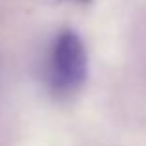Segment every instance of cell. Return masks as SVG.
Returning a JSON list of instances; mask_svg holds the SVG:
<instances>
[{"label": "cell", "mask_w": 146, "mask_h": 146, "mask_svg": "<svg viewBox=\"0 0 146 146\" xmlns=\"http://www.w3.org/2000/svg\"><path fill=\"white\" fill-rule=\"evenodd\" d=\"M89 59L82 37L74 30H61L50 46L46 82L57 96L74 94L87 80Z\"/></svg>", "instance_id": "cell-1"}, {"label": "cell", "mask_w": 146, "mask_h": 146, "mask_svg": "<svg viewBox=\"0 0 146 146\" xmlns=\"http://www.w3.org/2000/svg\"><path fill=\"white\" fill-rule=\"evenodd\" d=\"M83 2H87V0H83Z\"/></svg>", "instance_id": "cell-2"}]
</instances>
